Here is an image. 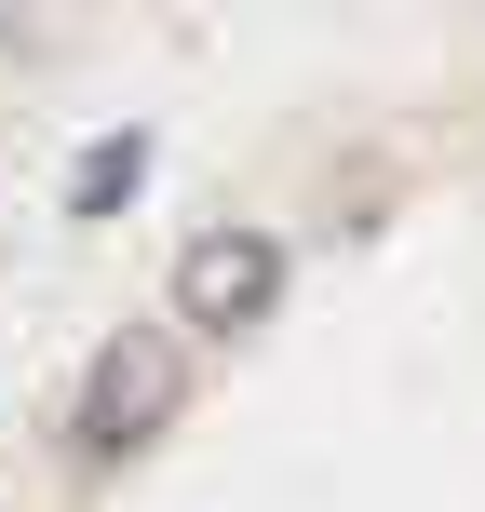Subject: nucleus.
<instances>
[{
    "instance_id": "f257e3e1",
    "label": "nucleus",
    "mask_w": 485,
    "mask_h": 512,
    "mask_svg": "<svg viewBox=\"0 0 485 512\" xmlns=\"http://www.w3.org/2000/svg\"><path fill=\"white\" fill-rule=\"evenodd\" d=\"M176 391H189L176 337H162V324H122L95 364H81V459H135V445L176 418Z\"/></svg>"
},
{
    "instance_id": "f03ea898",
    "label": "nucleus",
    "mask_w": 485,
    "mask_h": 512,
    "mask_svg": "<svg viewBox=\"0 0 485 512\" xmlns=\"http://www.w3.org/2000/svg\"><path fill=\"white\" fill-rule=\"evenodd\" d=\"M176 297H189L203 337H256L270 297H283V243H270V230H203V243L176 256Z\"/></svg>"
},
{
    "instance_id": "7ed1b4c3",
    "label": "nucleus",
    "mask_w": 485,
    "mask_h": 512,
    "mask_svg": "<svg viewBox=\"0 0 485 512\" xmlns=\"http://www.w3.org/2000/svg\"><path fill=\"white\" fill-rule=\"evenodd\" d=\"M135 176H149V135H95L68 203H81V216H108V203H135Z\"/></svg>"
}]
</instances>
